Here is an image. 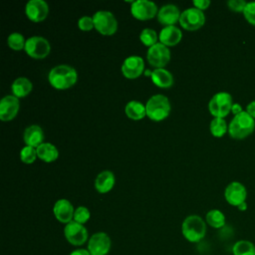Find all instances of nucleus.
<instances>
[{"mask_svg":"<svg viewBox=\"0 0 255 255\" xmlns=\"http://www.w3.org/2000/svg\"><path fill=\"white\" fill-rule=\"evenodd\" d=\"M23 139L26 145L37 148L44 141V131L38 125H31L24 130Z\"/></svg>","mask_w":255,"mask_h":255,"instance_id":"nucleus-19","label":"nucleus"},{"mask_svg":"<svg viewBox=\"0 0 255 255\" xmlns=\"http://www.w3.org/2000/svg\"><path fill=\"white\" fill-rule=\"evenodd\" d=\"M25 13L31 21L41 22L48 16L49 5L44 0H30L26 4Z\"/></svg>","mask_w":255,"mask_h":255,"instance_id":"nucleus-14","label":"nucleus"},{"mask_svg":"<svg viewBox=\"0 0 255 255\" xmlns=\"http://www.w3.org/2000/svg\"><path fill=\"white\" fill-rule=\"evenodd\" d=\"M246 112L255 120V101H252L247 105Z\"/></svg>","mask_w":255,"mask_h":255,"instance_id":"nucleus-37","label":"nucleus"},{"mask_svg":"<svg viewBox=\"0 0 255 255\" xmlns=\"http://www.w3.org/2000/svg\"><path fill=\"white\" fill-rule=\"evenodd\" d=\"M139 40L143 45L151 47L157 43V34L153 29L145 28L140 32Z\"/></svg>","mask_w":255,"mask_h":255,"instance_id":"nucleus-30","label":"nucleus"},{"mask_svg":"<svg viewBox=\"0 0 255 255\" xmlns=\"http://www.w3.org/2000/svg\"><path fill=\"white\" fill-rule=\"evenodd\" d=\"M245 19L253 26H255V1L247 2L246 7L243 11Z\"/></svg>","mask_w":255,"mask_h":255,"instance_id":"nucleus-33","label":"nucleus"},{"mask_svg":"<svg viewBox=\"0 0 255 255\" xmlns=\"http://www.w3.org/2000/svg\"><path fill=\"white\" fill-rule=\"evenodd\" d=\"M180 12L177 6L173 4L163 5L157 12V20L160 24L166 26H173L180 18Z\"/></svg>","mask_w":255,"mask_h":255,"instance_id":"nucleus-18","label":"nucleus"},{"mask_svg":"<svg viewBox=\"0 0 255 255\" xmlns=\"http://www.w3.org/2000/svg\"><path fill=\"white\" fill-rule=\"evenodd\" d=\"M206 223L213 228H221L225 225V215L218 209H211L205 215Z\"/></svg>","mask_w":255,"mask_h":255,"instance_id":"nucleus-26","label":"nucleus"},{"mask_svg":"<svg viewBox=\"0 0 255 255\" xmlns=\"http://www.w3.org/2000/svg\"><path fill=\"white\" fill-rule=\"evenodd\" d=\"M37 155L45 162L55 161L59 156L58 148L51 142H43L37 148Z\"/></svg>","mask_w":255,"mask_h":255,"instance_id":"nucleus-24","label":"nucleus"},{"mask_svg":"<svg viewBox=\"0 0 255 255\" xmlns=\"http://www.w3.org/2000/svg\"><path fill=\"white\" fill-rule=\"evenodd\" d=\"M69 255H91V253L89 252V250H88V249L79 248V249H75V250H73Z\"/></svg>","mask_w":255,"mask_h":255,"instance_id":"nucleus-38","label":"nucleus"},{"mask_svg":"<svg viewBox=\"0 0 255 255\" xmlns=\"http://www.w3.org/2000/svg\"><path fill=\"white\" fill-rule=\"evenodd\" d=\"M255 128V120L246 112L233 117L228 125V133L232 138L243 139L250 135Z\"/></svg>","mask_w":255,"mask_h":255,"instance_id":"nucleus-2","label":"nucleus"},{"mask_svg":"<svg viewBox=\"0 0 255 255\" xmlns=\"http://www.w3.org/2000/svg\"><path fill=\"white\" fill-rule=\"evenodd\" d=\"M233 255H255V245L249 240H238L232 247Z\"/></svg>","mask_w":255,"mask_h":255,"instance_id":"nucleus-27","label":"nucleus"},{"mask_svg":"<svg viewBox=\"0 0 255 255\" xmlns=\"http://www.w3.org/2000/svg\"><path fill=\"white\" fill-rule=\"evenodd\" d=\"M11 89L13 95L19 99L28 96L33 89V85L29 79L25 77H19L12 83Z\"/></svg>","mask_w":255,"mask_h":255,"instance_id":"nucleus-23","label":"nucleus"},{"mask_svg":"<svg viewBox=\"0 0 255 255\" xmlns=\"http://www.w3.org/2000/svg\"><path fill=\"white\" fill-rule=\"evenodd\" d=\"M146 57H147L148 63L152 67L159 69L166 66L167 63L169 62L170 51L165 45L161 43H156L155 45L148 48Z\"/></svg>","mask_w":255,"mask_h":255,"instance_id":"nucleus-10","label":"nucleus"},{"mask_svg":"<svg viewBox=\"0 0 255 255\" xmlns=\"http://www.w3.org/2000/svg\"><path fill=\"white\" fill-rule=\"evenodd\" d=\"M8 46L14 50V51H20L22 49H25V44H26V39L24 36L19 33V32H13L8 36L7 39Z\"/></svg>","mask_w":255,"mask_h":255,"instance_id":"nucleus-29","label":"nucleus"},{"mask_svg":"<svg viewBox=\"0 0 255 255\" xmlns=\"http://www.w3.org/2000/svg\"><path fill=\"white\" fill-rule=\"evenodd\" d=\"M37 156L38 155H37L36 148L33 146H30V145L24 146L20 151V159L24 163L29 164V163L34 162Z\"/></svg>","mask_w":255,"mask_h":255,"instance_id":"nucleus-31","label":"nucleus"},{"mask_svg":"<svg viewBox=\"0 0 255 255\" xmlns=\"http://www.w3.org/2000/svg\"><path fill=\"white\" fill-rule=\"evenodd\" d=\"M146 116L154 121L159 122L168 117L170 113V103L167 97L163 95H154L148 99L145 104Z\"/></svg>","mask_w":255,"mask_h":255,"instance_id":"nucleus-4","label":"nucleus"},{"mask_svg":"<svg viewBox=\"0 0 255 255\" xmlns=\"http://www.w3.org/2000/svg\"><path fill=\"white\" fill-rule=\"evenodd\" d=\"M25 52L34 59H44L51 51L49 41L41 36H32L26 40Z\"/></svg>","mask_w":255,"mask_h":255,"instance_id":"nucleus-7","label":"nucleus"},{"mask_svg":"<svg viewBox=\"0 0 255 255\" xmlns=\"http://www.w3.org/2000/svg\"><path fill=\"white\" fill-rule=\"evenodd\" d=\"M246 4L247 2H245L244 0H229L227 2V6L229 7V9L235 12H243Z\"/></svg>","mask_w":255,"mask_h":255,"instance_id":"nucleus-35","label":"nucleus"},{"mask_svg":"<svg viewBox=\"0 0 255 255\" xmlns=\"http://www.w3.org/2000/svg\"><path fill=\"white\" fill-rule=\"evenodd\" d=\"M94 26L96 30L105 36L113 35L118 30V21L110 11H98L93 15Z\"/></svg>","mask_w":255,"mask_h":255,"instance_id":"nucleus-6","label":"nucleus"},{"mask_svg":"<svg viewBox=\"0 0 255 255\" xmlns=\"http://www.w3.org/2000/svg\"><path fill=\"white\" fill-rule=\"evenodd\" d=\"M143 69L144 62L139 56H129L122 65V72L128 79H135L139 77L142 74Z\"/></svg>","mask_w":255,"mask_h":255,"instance_id":"nucleus-16","label":"nucleus"},{"mask_svg":"<svg viewBox=\"0 0 255 255\" xmlns=\"http://www.w3.org/2000/svg\"><path fill=\"white\" fill-rule=\"evenodd\" d=\"M193 5L195 8L203 11L205 9H207L210 5V1L209 0H194L193 2Z\"/></svg>","mask_w":255,"mask_h":255,"instance_id":"nucleus-36","label":"nucleus"},{"mask_svg":"<svg viewBox=\"0 0 255 255\" xmlns=\"http://www.w3.org/2000/svg\"><path fill=\"white\" fill-rule=\"evenodd\" d=\"M132 16L138 20H149L157 15V6L154 2L148 0L133 1L130 7Z\"/></svg>","mask_w":255,"mask_h":255,"instance_id":"nucleus-12","label":"nucleus"},{"mask_svg":"<svg viewBox=\"0 0 255 255\" xmlns=\"http://www.w3.org/2000/svg\"><path fill=\"white\" fill-rule=\"evenodd\" d=\"M182 32L176 26H166L159 33V43L167 46H174L180 42Z\"/></svg>","mask_w":255,"mask_h":255,"instance_id":"nucleus-20","label":"nucleus"},{"mask_svg":"<svg viewBox=\"0 0 255 255\" xmlns=\"http://www.w3.org/2000/svg\"><path fill=\"white\" fill-rule=\"evenodd\" d=\"M48 79L55 89L66 90L76 84L78 74L75 68L69 65H58L51 69Z\"/></svg>","mask_w":255,"mask_h":255,"instance_id":"nucleus-1","label":"nucleus"},{"mask_svg":"<svg viewBox=\"0 0 255 255\" xmlns=\"http://www.w3.org/2000/svg\"><path fill=\"white\" fill-rule=\"evenodd\" d=\"M232 97L229 93H216L208 103V110L214 118H225L232 109Z\"/></svg>","mask_w":255,"mask_h":255,"instance_id":"nucleus-5","label":"nucleus"},{"mask_svg":"<svg viewBox=\"0 0 255 255\" xmlns=\"http://www.w3.org/2000/svg\"><path fill=\"white\" fill-rule=\"evenodd\" d=\"M152 83L162 89H168L173 85V77L171 73L163 68L155 69L150 74Z\"/></svg>","mask_w":255,"mask_h":255,"instance_id":"nucleus-22","label":"nucleus"},{"mask_svg":"<svg viewBox=\"0 0 255 255\" xmlns=\"http://www.w3.org/2000/svg\"><path fill=\"white\" fill-rule=\"evenodd\" d=\"M224 197L226 201L233 206H239L241 203L245 202L247 197V191L245 186L239 181L230 182L224 191Z\"/></svg>","mask_w":255,"mask_h":255,"instance_id":"nucleus-13","label":"nucleus"},{"mask_svg":"<svg viewBox=\"0 0 255 255\" xmlns=\"http://www.w3.org/2000/svg\"><path fill=\"white\" fill-rule=\"evenodd\" d=\"M238 207V209L240 210V211H245L246 209H247V203H246V201L245 202H243V203H241L239 206H237Z\"/></svg>","mask_w":255,"mask_h":255,"instance_id":"nucleus-40","label":"nucleus"},{"mask_svg":"<svg viewBox=\"0 0 255 255\" xmlns=\"http://www.w3.org/2000/svg\"><path fill=\"white\" fill-rule=\"evenodd\" d=\"M111 247V238L105 232L94 233L88 240V250L91 255H107Z\"/></svg>","mask_w":255,"mask_h":255,"instance_id":"nucleus-11","label":"nucleus"},{"mask_svg":"<svg viewBox=\"0 0 255 255\" xmlns=\"http://www.w3.org/2000/svg\"><path fill=\"white\" fill-rule=\"evenodd\" d=\"M228 131V126L224 119L214 118L210 123V132L215 137H221Z\"/></svg>","mask_w":255,"mask_h":255,"instance_id":"nucleus-28","label":"nucleus"},{"mask_svg":"<svg viewBox=\"0 0 255 255\" xmlns=\"http://www.w3.org/2000/svg\"><path fill=\"white\" fill-rule=\"evenodd\" d=\"M231 112H232V114H233L234 116H236V115L240 114L241 112H243V109H242V107H241V105H240V104L235 103V104H233V105H232Z\"/></svg>","mask_w":255,"mask_h":255,"instance_id":"nucleus-39","label":"nucleus"},{"mask_svg":"<svg viewBox=\"0 0 255 255\" xmlns=\"http://www.w3.org/2000/svg\"><path fill=\"white\" fill-rule=\"evenodd\" d=\"M125 113L130 120L139 121L146 116V109L138 101H130L125 107Z\"/></svg>","mask_w":255,"mask_h":255,"instance_id":"nucleus-25","label":"nucleus"},{"mask_svg":"<svg viewBox=\"0 0 255 255\" xmlns=\"http://www.w3.org/2000/svg\"><path fill=\"white\" fill-rule=\"evenodd\" d=\"M90 217H91L90 210L85 206H79L75 209L73 220L80 224H85L90 219Z\"/></svg>","mask_w":255,"mask_h":255,"instance_id":"nucleus-32","label":"nucleus"},{"mask_svg":"<svg viewBox=\"0 0 255 255\" xmlns=\"http://www.w3.org/2000/svg\"><path fill=\"white\" fill-rule=\"evenodd\" d=\"M64 235L67 241L74 246H81L88 241V230L84 224L71 221L64 227Z\"/></svg>","mask_w":255,"mask_h":255,"instance_id":"nucleus-9","label":"nucleus"},{"mask_svg":"<svg viewBox=\"0 0 255 255\" xmlns=\"http://www.w3.org/2000/svg\"><path fill=\"white\" fill-rule=\"evenodd\" d=\"M181 233L187 241L192 243L199 242L206 234V223L198 215H189L181 224Z\"/></svg>","mask_w":255,"mask_h":255,"instance_id":"nucleus-3","label":"nucleus"},{"mask_svg":"<svg viewBox=\"0 0 255 255\" xmlns=\"http://www.w3.org/2000/svg\"><path fill=\"white\" fill-rule=\"evenodd\" d=\"M78 27L82 31H90V30H92L93 28H95L93 17H90V16H83V17H81L78 20Z\"/></svg>","mask_w":255,"mask_h":255,"instance_id":"nucleus-34","label":"nucleus"},{"mask_svg":"<svg viewBox=\"0 0 255 255\" xmlns=\"http://www.w3.org/2000/svg\"><path fill=\"white\" fill-rule=\"evenodd\" d=\"M53 213L58 221L68 224L74 219L75 209L73 204L68 199L62 198L55 202L53 207Z\"/></svg>","mask_w":255,"mask_h":255,"instance_id":"nucleus-17","label":"nucleus"},{"mask_svg":"<svg viewBox=\"0 0 255 255\" xmlns=\"http://www.w3.org/2000/svg\"><path fill=\"white\" fill-rule=\"evenodd\" d=\"M116 178L112 171L104 170L100 172L95 179V187L100 193L109 192L115 185Z\"/></svg>","mask_w":255,"mask_h":255,"instance_id":"nucleus-21","label":"nucleus"},{"mask_svg":"<svg viewBox=\"0 0 255 255\" xmlns=\"http://www.w3.org/2000/svg\"><path fill=\"white\" fill-rule=\"evenodd\" d=\"M20 108L19 99L14 95H7L0 102V119L3 122L12 121Z\"/></svg>","mask_w":255,"mask_h":255,"instance_id":"nucleus-15","label":"nucleus"},{"mask_svg":"<svg viewBox=\"0 0 255 255\" xmlns=\"http://www.w3.org/2000/svg\"><path fill=\"white\" fill-rule=\"evenodd\" d=\"M180 26L188 31H195L201 28L205 23L203 11L197 8H187L180 14Z\"/></svg>","mask_w":255,"mask_h":255,"instance_id":"nucleus-8","label":"nucleus"}]
</instances>
